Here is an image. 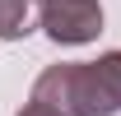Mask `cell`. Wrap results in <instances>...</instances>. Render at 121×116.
<instances>
[{
  "mask_svg": "<svg viewBox=\"0 0 121 116\" xmlns=\"http://www.w3.org/2000/svg\"><path fill=\"white\" fill-rule=\"evenodd\" d=\"M33 102L60 116H117L121 112V51L98 60H60L47 65L33 84Z\"/></svg>",
  "mask_w": 121,
  "mask_h": 116,
  "instance_id": "6da1fadb",
  "label": "cell"
},
{
  "mask_svg": "<svg viewBox=\"0 0 121 116\" xmlns=\"http://www.w3.org/2000/svg\"><path fill=\"white\" fill-rule=\"evenodd\" d=\"M42 33L60 46H84L103 33L98 0H42Z\"/></svg>",
  "mask_w": 121,
  "mask_h": 116,
  "instance_id": "7a4b0ae2",
  "label": "cell"
},
{
  "mask_svg": "<svg viewBox=\"0 0 121 116\" xmlns=\"http://www.w3.org/2000/svg\"><path fill=\"white\" fill-rule=\"evenodd\" d=\"M42 28V0H0V42H19Z\"/></svg>",
  "mask_w": 121,
  "mask_h": 116,
  "instance_id": "3957f363",
  "label": "cell"
},
{
  "mask_svg": "<svg viewBox=\"0 0 121 116\" xmlns=\"http://www.w3.org/2000/svg\"><path fill=\"white\" fill-rule=\"evenodd\" d=\"M19 116H60V112H51V107H42V102H28Z\"/></svg>",
  "mask_w": 121,
  "mask_h": 116,
  "instance_id": "277c9868",
  "label": "cell"
}]
</instances>
